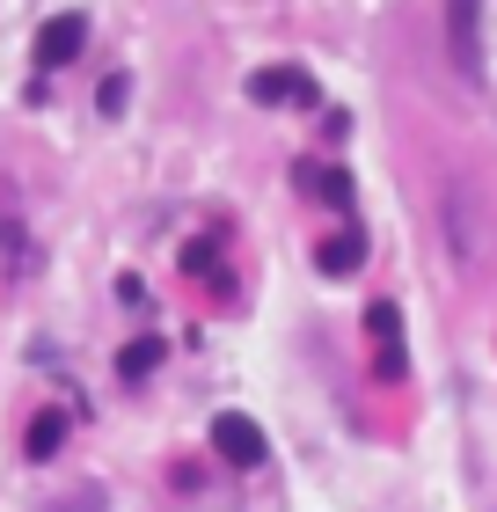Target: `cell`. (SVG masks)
Here are the masks:
<instances>
[{"instance_id":"obj_2","label":"cell","mask_w":497,"mask_h":512,"mask_svg":"<svg viewBox=\"0 0 497 512\" xmlns=\"http://www.w3.org/2000/svg\"><path fill=\"white\" fill-rule=\"evenodd\" d=\"M212 447H220L234 469H256V461H264V432H256L249 417H220V425H212Z\"/></svg>"},{"instance_id":"obj_6","label":"cell","mask_w":497,"mask_h":512,"mask_svg":"<svg viewBox=\"0 0 497 512\" xmlns=\"http://www.w3.org/2000/svg\"><path fill=\"white\" fill-rule=\"evenodd\" d=\"M366 330H373V337H381V352H388V344H395V308H388V300H373V315H366Z\"/></svg>"},{"instance_id":"obj_1","label":"cell","mask_w":497,"mask_h":512,"mask_svg":"<svg viewBox=\"0 0 497 512\" xmlns=\"http://www.w3.org/2000/svg\"><path fill=\"white\" fill-rule=\"evenodd\" d=\"M81 44H88V15H59V22H44V37H37V66H74V59H81Z\"/></svg>"},{"instance_id":"obj_5","label":"cell","mask_w":497,"mask_h":512,"mask_svg":"<svg viewBox=\"0 0 497 512\" xmlns=\"http://www.w3.org/2000/svg\"><path fill=\"white\" fill-rule=\"evenodd\" d=\"M59 439H66V425H59V410H44L37 425H30V454L44 461V454H59Z\"/></svg>"},{"instance_id":"obj_4","label":"cell","mask_w":497,"mask_h":512,"mask_svg":"<svg viewBox=\"0 0 497 512\" xmlns=\"http://www.w3.org/2000/svg\"><path fill=\"white\" fill-rule=\"evenodd\" d=\"M249 96L256 103H315V81H307V74H256Z\"/></svg>"},{"instance_id":"obj_3","label":"cell","mask_w":497,"mask_h":512,"mask_svg":"<svg viewBox=\"0 0 497 512\" xmlns=\"http://www.w3.org/2000/svg\"><path fill=\"white\" fill-rule=\"evenodd\" d=\"M476 0H454V59H461V74H483V37H476Z\"/></svg>"},{"instance_id":"obj_8","label":"cell","mask_w":497,"mask_h":512,"mask_svg":"<svg viewBox=\"0 0 497 512\" xmlns=\"http://www.w3.org/2000/svg\"><path fill=\"white\" fill-rule=\"evenodd\" d=\"M154 359H161V344H132V352H125V374H147Z\"/></svg>"},{"instance_id":"obj_7","label":"cell","mask_w":497,"mask_h":512,"mask_svg":"<svg viewBox=\"0 0 497 512\" xmlns=\"http://www.w3.org/2000/svg\"><path fill=\"white\" fill-rule=\"evenodd\" d=\"M359 256H366L359 242H344V249H322V271H351V264H359Z\"/></svg>"}]
</instances>
